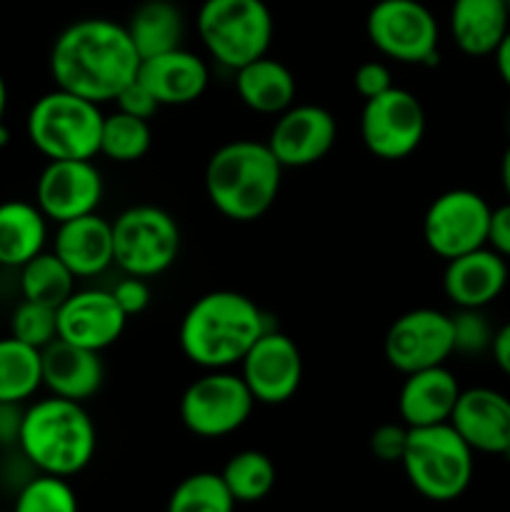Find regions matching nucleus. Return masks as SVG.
I'll return each instance as SVG.
<instances>
[{
  "mask_svg": "<svg viewBox=\"0 0 510 512\" xmlns=\"http://www.w3.org/2000/svg\"><path fill=\"white\" fill-rule=\"evenodd\" d=\"M140 55L123 23L83 18L63 28L50 48L55 88L93 103H108L138 78Z\"/></svg>",
  "mask_w": 510,
  "mask_h": 512,
  "instance_id": "1",
  "label": "nucleus"
},
{
  "mask_svg": "<svg viewBox=\"0 0 510 512\" xmlns=\"http://www.w3.org/2000/svg\"><path fill=\"white\" fill-rule=\"evenodd\" d=\"M273 328L255 300L235 290L205 293L185 310L178 343L185 358L203 370L240 365L255 340Z\"/></svg>",
  "mask_w": 510,
  "mask_h": 512,
  "instance_id": "2",
  "label": "nucleus"
},
{
  "mask_svg": "<svg viewBox=\"0 0 510 512\" xmlns=\"http://www.w3.org/2000/svg\"><path fill=\"white\" fill-rule=\"evenodd\" d=\"M283 165L258 140H230L205 165V193L223 218L253 223L278 200Z\"/></svg>",
  "mask_w": 510,
  "mask_h": 512,
  "instance_id": "3",
  "label": "nucleus"
},
{
  "mask_svg": "<svg viewBox=\"0 0 510 512\" xmlns=\"http://www.w3.org/2000/svg\"><path fill=\"white\" fill-rule=\"evenodd\" d=\"M18 448L38 473L73 478L95 458L98 430L83 403L48 395L25 408Z\"/></svg>",
  "mask_w": 510,
  "mask_h": 512,
  "instance_id": "4",
  "label": "nucleus"
},
{
  "mask_svg": "<svg viewBox=\"0 0 510 512\" xmlns=\"http://www.w3.org/2000/svg\"><path fill=\"white\" fill-rule=\"evenodd\" d=\"M408 483L433 503L458 500L470 488L475 453L450 423L410 428L403 460Z\"/></svg>",
  "mask_w": 510,
  "mask_h": 512,
  "instance_id": "5",
  "label": "nucleus"
},
{
  "mask_svg": "<svg viewBox=\"0 0 510 512\" xmlns=\"http://www.w3.org/2000/svg\"><path fill=\"white\" fill-rule=\"evenodd\" d=\"M103 118L98 103L55 88L30 105L25 130L33 148L48 160H93Z\"/></svg>",
  "mask_w": 510,
  "mask_h": 512,
  "instance_id": "6",
  "label": "nucleus"
},
{
  "mask_svg": "<svg viewBox=\"0 0 510 512\" xmlns=\"http://www.w3.org/2000/svg\"><path fill=\"white\" fill-rule=\"evenodd\" d=\"M275 23L265 0H203L198 35L218 65L238 70L268 55Z\"/></svg>",
  "mask_w": 510,
  "mask_h": 512,
  "instance_id": "7",
  "label": "nucleus"
},
{
  "mask_svg": "<svg viewBox=\"0 0 510 512\" xmlns=\"http://www.w3.org/2000/svg\"><path fill=\"white\" fill-rule=\"evenodd\" d=\"M113 248L125 275L155 278L178 260L180 228L158 205H133L113 220Z\"/></svg>",
  "mask_w": 510,
  "mask_h": 512,
  "instance_id": "8",
  "label": "nucleus"
},
{
  "mask_svg": "<svg viewBox=\"0 0 510 512\" xmlns=\"http://www.w3.org/2000/svg\"><path fill=\"white\" fill-rule=\"evenodd\" d=\"M365 33L373 48L395 63H438V20L420 0H378L368 10Z\"/></svg>",
  "mask_w": 510,
  "mask_h": 512,
  "instance_id": "9",
  "label": "nucleus"
},
{
  "mask_svg": "<svg viewBox=\"0 0 510 512\" xmlns=\"http://www.w3.org/2000/svg\"><path fill=\"white\" fill-rule=\"evenodd\" d=\"M255 398L245 380L230 370H205L180 398V420L205 440L225 438L248 423Z\"/></svg>",
  "mask_w": 510,
  "mask_h": 512,
  "instance_id": "10",
  "label": "nucleus"
},
{
  "mask_svg": "<svg viewBox=\"0 0 510 512\" xmlns=\"http://www.w3.org/2000/svg\"><path fill=\"white\" fill-rule=\"evenodd\" d=\"M490 213L493 208L480 193L453 188L440 193L428 205L423 218V238L430 253L443 260L470 253L488 245Z\"/></svg>",
  "mask_w": 510,
  "mask_h": 512,
  "instance_id": "11",
  "label": "nucleus"
},
{
  "mask_svg": "<svg viewBox=\"0 0 510 512\" xmlns=\"http://www.w3.org/2000/svg\"><path fill=\"white\" fill-rule=\"evenodd\" d=\"M360 138L375 158H408L425 138L423 103L410 90L398 88V85L365 100L363 113H360Z\"/></svg>",
  "mask_w": 510,
  "mask_h": 512,
  "instance_id": "12",
  "label": "nucleus"
},
{
  "mask_svg": "<svg viewBox=\"0 0 510 512\" xmlns=\"http://www.w3.org/2000/svg\"><path fill=\"white\" fill-rule=\"evenodd\" d=\"M385 360L398 373L410 375L418 370L448 363L453 348V320L435 308H415L393 320L383 343Z\"/></svg>",
  "mask_w": 510,
  "mask_h": 512,
  "instance_id": "13",
  "label": "nucleus"
},
{
  "mask_svg": "<svg viewBox=\"0 0 510 512\" xmlns=\"http://www.w3.org/2000/svg\"><path fill=\"white\" fill-rule=\"evenodd\" d=\"M240 378L253 393L255 403L283 405L303 383V355L295 340L270 328L255 340L240 360Z\"/></svg>",
  "mask_w": 510,
  "mask_h": 512,
  "instance_id": "14",
  "label": "nucleus"
},
{
  "mask_svg": "<svg viewBox=\"0 0 510 512\" xmlns=\"http://www.w3.org/2000/svg\"><path fill=\"white\" fill-rule=\"evenodd\" d=\"M105 183L93 160H48L35 183V205L53 223L98 213Z\"/></svg>",
  "mask_w": 510,
  "mask_h": 512,
  "instance_id": "15",
  "label": "nucleus"
},
{
  "mask_svg": "<svg viewBox=\"0 0 510 512\" xmlns=\"http://www.w3.org/2000/svg\"><path fill=\"white\" fill-rule=\"evenodd\" d=\"M338 140V123L323 105H290L278 115L268 148L283 168H308L323 160Z\"/></svg>",
  "mask_w": 510,
  "mask_h": 512,
  "instance_id": "16",
  "label": "nucleus"
},
{
  "mask_svg": "<svg viewBox=\"0 0 510 512\" xmlns=\"http://www.w3.org/2000/svg\"><path fill=\"white\" fill-rule=\"evenodd\" d=\"M125 323L128 315L115 303L110 290H73L58 308V338L95 353L118 343Z\"/></svg>",
  "mask_w": 510,
  "mask_h": 512,
  "instance_id": "17",
  "label": "nucleus"
},
{
  "mask_svg": "<svg viewBox=\"0 0 510 512\" xmlns=\"http://www.w3.org/2000/svg\"><path fill=\"white\" fill-rule=\"evenodd\" d=\"M450 425L473 453L505 455L510 450V398L493 388L463 390Z\"/></svg>",
  "mask_w": 510,
  "mask_h": 512,
  "instance_id": "18",
  "label": "nucleus"
},
{
  "mask_svg": "<svg viewBox=\"0 0 510 512\" xmlns=\"http://www.w3.org/2000/svg\"><path fill=\"white\" fill-rule=\"evenodd\" d=\"M445 263L443 290L455 308L483 310L498 300L508 285V260L488 245Z\"/></svg>",
  "mask_w": 510,
  "mask_h": 512,
  "instance_id": "19",
  "label": "nucleus"
},
{
  "mask_svg": "<svg viewBox=\"0 0 510 512\" xmlns=\"http://www.w3.org/2000/svg\"><path fill=\"white\" fill-rule=\"evenodd\" d=\"M138 80L163 105H190L208 90L210 68L200 55L185 48L140 60Z\"/></svg>",
  "mask_w": 510,
  "mask_h": 512,
  "instance_id": "20",
  "label": "nucleus"
},
{
  "mask_svg": "<svg viewBox=\"0 0 510 512\" xmlns=\"http://www.w3.org/2000/svg\"><path fill=\"white\" fill-rule=\"evenodd\" d=\"M40 365H43V388H48L55 398L85 403L103 388L105 365L95 350L78 348L58 338L40 350Z\"/></svg>",
  "mask_w": 510,
  "mask_h": 512,
  "instance_id": "21",
  "label": "nucleus"
},
{
  "mask_svg": "<svg viewBox=\"0 0 510 512\" xmlns=\"http://www.w3.org/2000/svg\"><path fill=\"white\" fill-rule=\"evenodd\" d=\"M53 253L68 265L75 278H95L115 265L113 223L98 213L65 220L55 233Z\"/></svg>",
  "mask_w": 510,
  "mask_h": 512,
  "instance_id": "22",
  "label": "nucleus"
},
{
  "mask_svg": "<svg viewBox=\"0 0 510 512\" xmlns=\"http://www.w3.org/2000/svg\"><path fill=\"white\" fill-rule=\"evenodd\" d=\"M460 393L463 388H460L458 378L445 365L405 375V383L398 395L400 420L408 428L450 423Z\"/></svg>",
  "mask_w": 510,
  "mask_h": 512,
  "instance_id": "23",
  "label": "nucleus"
},
{
  "mask_svg": "<svg viewBox=\"0 0 510 512\" xmlns=\"http://www.w3.org/2000/svg\"><path fill=\"white\" fill-rule=\"evenodd\" d=\"M448 25L460 53L485 58L503 43L510 30V15L503 0H453Z\"/></svg>",
  "mask_w": 510,
  "mask_h": 512,
  "instance_id": "24",
  "label": "nucleus"
},
{
  "mask_svg": "<svg viewBox=\"0 0 510 512\" xmlns=\"http://www.w3.org/2000/svg\"><path fill=\"white\" fill-rule=\"evenodd\" d=\"M235 90L245 108L260 115H280L295 103V75L280 60L263 55L243 68L233 70Z\"/></svg>",
  "mask_w": 510,
  "mask_h": 512,
  "instance_id": "25",
  "label": "nucleus"
},
{
  "mask_svg": "<svg viewBox=\"0 0 510 512\" xmlns=\"http://www.w3.org/2000/svg\"><path fill=\"white\" fill-rule=\"evenodd\" d=\"M48 243V218L28 200L0 203V265L23 268L30 258L43 253Z\"/></svg>",
  "mask_w": 510,
  "mask_h": 512,
  "instance_id": "26",
  "label": "nucleus"
},
{
  "mask_svg": "<svg viewBox=\"0 0 510 512\" xmlns=\"http://www.w3.org/2000/svg\"><path fill=\"white\" fill-rule=\"evenodd\" d=\"M125 30L133 40L140 60L183 48V10L173 0H143L133 8Z\"/></svg>",
  "mask_w": 510,
  "mask_h": 512,
  "instance_id": "27",
  "label": "nucleus"
},
{
  "mask_svg": "<svg viewBox=\"0 0 510 512\" xmlns=\"http://www.w3.org/2000/svg\"><path fill=\"white\" fill-rule=\"evenodd\" d=\"M40 388V350L13 335L0 338V403H28Z\"/></svg>",
  "mask_w": 510,
  "mask_h": 512,
  "instance_id": "28",
  "label": "nucleus"
},
{
  "mask_svg": "<svg viewBox=\"0 0 510 512\" xmlns=\"http://www.w3.org/2000/svg\"><path fill=\"white\" fill-rule=\"evenodd\" d=\"M18 270L23 300L50 305V308H60L73 295L78 280L53 250H43Z\"/></svg>",
  "mask_w": 510,
  "mask_h": 512,
  "instance_id": "29",
  "label": "nucleus"
},
{
  "mask_svg": "<svg viewBox=\"0 0 510 512\" xmlns=\"http://www.w3.org/2000/svg\"><path fill=\"white\" fill-rule=\"evenodd\" d=\"M225 488L230 490L235 503H258L268 498L270 490L275 488V463L260 450H240L225 463L223 473Z\"/></svg>",
  "mask_w": 510,
  "mask_h": 512,
  "instance_id": "30",
  "label": "nucleus"
},
{
  "mask_svg": "<svg viewBox=\"0 0 510 512\" xmlns=\"http://www.w3.org/2000/svg\"><path fill=\"white\" fill-rule=\"evenodd\" d=\"M150 145H153L150 120L135 118L120 110L103 118L98 155H105L113 163H135L148 155Z\"/></svg>",
  "mask_w": 510,
  "mask_h": 512,
  "instance_id": "31",
  "label": "nucleus"
},
{
  "mask_svg": "<svg viewBox=\"0 0 510 512\" xmlns=\"http://www.w3.org/2000/svg\"><path fill=\"white\" fill-rule=\"evenodd\" d=\"M235 505L220 473H193L175 485L165 512H235Z\"/></svg>",
  "mask_w": 510,
  "mask_h": 512,
  "instance_id": "32",
  "label": "nucleus"
},
{
  "mask_svg": "<svg viewBox=\"0 0 510 512\" xmlns=\"http://www.w3.org/2000/svg\"><path fill=\"white\" fill-rule=\"evenodd\" d=\"M13 512H80L75 490L68 478L58 475H35L20 488Z\"/></svg>",
  "mask_w": 510,
  "mask_h": 512,
  "instance_id": "33",
  "label": "nucleus"
},
{
  "mask_svg": "<svg viewBox=\"0 0 510 512\" xmlns=\"http://www.w3.org/2000/svg\"><path fill=\"white\" fill-rule=\"evenodd\" d=\"M10 335L43 350L45 345L58 340V308L23 300L10 318Z\"/></svg>",
  "mask_w": 510,
  "mask_h": 512,
  "instance_id": "34",
  "label": "nucleus"
},
{
  "mask_svg": "<svg viewBox=\"0 0 510 512\" xmlns=\"http://www.w3.org/2000/svg\"><path fill=\"white\" fill-rule=\"evenodd\" d=\"M453 348L460 355H483L493 345V325L478 308H458L453 315Z\"/></svg>",
  "mask_w": 510,
  "mask_h": 512,
  "instance_id": "35",
  "label": "nucleus"
},
{
  "mask_svg": "<svg viewBox=\"0 0 510 512\" xmlns=\"http://www.w3.org/2000/svg\"><path fill=\"white\" fill-rule=\"evenodd\" d=\"M408 425L398 423H385L370 433V453L383 463H400L408 445Z\"/></svg>",
  "mask_w": 510,
  "mask_h": 512,
  "instance_id": "36",
  "label": "nucleus"
},
{
  "mask_svg": "<svg viewBox=\"0 0 510 512\" xmlns=\"http://www.w3.org/2000/svg\"><path fill=\"white\" fill-rule=\"evenodd\" d=\"M353 88L360 98L370 100L393 88V75H390L388 65L380 63V60H365V63L355 68Z\"/></svg>",
  "mask_w": 510,
  "mask_h": 512,
  "instance_id": "37",
  "label": "nucleus"
},
{
  "mask_svg": "<svg viewBox=\"0 0 510 512\" xmlns=\"http://www.w3.org/2000/svg\"><path fill=\"white\" fill-rule=\"evenodd\" d=\"M113 103L118 105L120 113L135 115V118H143V120H153V115L160 110L158 100L153 98V93H150L138 78L130 80V83L115 95Z\"/></svg>",
  "mask_w": 510,
  "mask_h": 512,
  "instance_id": "38",
  "label": "nucleus"
},
{
  "mask_svg": "<svg viewBox=\"0 0 510 512\" xmlns=\"http://www.w3.org/2000/svg\"><path fill=\"white\" fill-rule=\"evenodd\" d=\"M110 293H113L115 303L123 308V313L128 315V318L140 315L150 305L148 280L138 278V275H125L123 280H118V285H115Z\"/></svg>",
  "mask_w": 510,
  "mask_h": 512,
  "instance_id": "39",
  "label": "nucleus"
},
{
  "mask_svg": "<svg viewBox=\"0 0 510 512\" xmlns=\"http://www.w3.org/2000/svg\"><path fill=\"white\" fill-rule=\"evenodd\" d=\"M488 248L510 260V200L505 205H498L490 213V228H488Z\"/></svg>",
  "mask_w": 510,
  "mask_h": 512,
  "instance_id": "40",
  "label": "nucleus"
},
{
  "mask_svg": "<svg viewBox=\"0 0 510 512\" xmlns=\"http://www.w3.org/2000/svg\"><path fill=\"white\" fill-rule=\"evenodd\" d=\"M23 415V403H0V445H18Z\"/></svg>",
  "mask_w": 510,
  "mask_h": 512,
  "instance_id": "41",
  "label": "nucleus"
},
{
  "mask_svg": "<svg viewBox=\"0 0 510 512\" xmlns=\"http://www.w3.org/2000/svg\"><path fill=\"white\" fill-rule=\"evenodd\" d=\"M490 355H493L495 365L503 370L510 378V323L500 325L493 335V345H490Z\"/></svg>",
  "mask_w": 510,
  "mask_h": 512,
  "instance_id": "42",
  "label": "nucleus"
},
{
  "mask_svg": "<svg viewBox=\"0 0 510 512\" xmlns=\"http://www.w3.org/2000/svg\"><path fill=\"white\" fill-rule=\"evenodd\" d=\"M493 55H495V68H498L500 80L510 88V30L505 33L503 43L498 45V50H495Z\"/></svg>",
  "mask_w": 510,
  "mask_h": 512,
  "instance_id": "43",
  "label": "nucleus"
},
{
  "mask_svg": "<svg viewBox=\"0 0 510 512\" xmlns=\"http://www.w3.org/2000/svg\"><path fill=\"white\" fill-rule=\"evenodd\" d=\"M500 183H503L505 195H508V200H510V145L505 148L503 160H500Z\"/></svg>",
  "mask_w": 510,
  "mask_h": 512,
  "instance_id": "44",
  "label": "nucleus"
},
{
  "mask_svg": "<svg viewBox=\"0 0 510 512\" xmlns=\"http://www.w3.org/2000/svg\"><path fill=\"white\" fill-rule=\"evenodd\" d=\"M5 110H8V85H5V78L0 75V125H3Z\"/></svg>",
  "mask_w": 510,
  "mask_h": 512,
  "instance_id": "45",
  "label": "nucleus"
},
{
  "mask_svg": "<svg viewBox=\"0 0 510 512\" xmlns=\"http://www.w3.org/2000/svg\"><path fill=\"white\" fill-rule=\"evenodd\" d=\"M8 140H10V133H8V128H5V123L0 125V148H3V145H8Z\"/></svg>",
  "mask_w": 510,
  "mask_h": 512,
  "instance_id": "46",
  "label": "nucleus"
},
{
  "mask_svg": "<svg viewBox=\"0 0 510 512\" xmlns=\"http://www.w3.org/2000/svg\"><path fill=\"white\" fill-rule=\"evenodd\" d=\"M505 3V10H508V15H510V0H503Z\"/></svg>",
  "mask_w": 510,
  "mask_h": 512,
  "instance_id": "47",
  "label": "nucleus"
},
{
  "mask_svg": "<svg viewBox=\"0 0 510 512\" xmlns=\"http://www.w3.org/2000/svg\"><path fill=\"white\" fill-rule=\"evenodd\" d=\"M503 458H505V460H510V450H508V453H505V455H503Z\"/></svg>",
  "mask_w": 510,
  "mask_h": 512,
  "instance_id": "48",
  "label": "nucleus"
},
{
  "mask_svg": "<svg viewBox=\"0 0 510 512\" xmlns=\"http://www.w3.org/2000/svg\"><path fill=\"white\" fill-rule=\"evenodd\" d=\"M508 133H510V115H508Z\"/></svg>",
  "mask_w": 510,
  "mask_h": 512,
  "instance_id": "49",
  "label": "nucleus"
}]
</instances>
